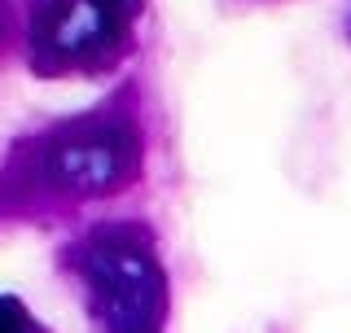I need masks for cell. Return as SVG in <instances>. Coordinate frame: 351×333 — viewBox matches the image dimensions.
<instances>
[{
    "label": "cell",
    "mask_w": 351,
    "mask_h": 333,
    "mask_svg": "<svg viewBox=\"0 0 351 333\" xmlns=\"http://www.w3.org/2000/svg\"><path fill=\"white\" fill-rule=\"evenodd\" d=\"M0 333H44V325L18 303V298L0 294Z\"/></svg>",
    "instance_id": "277c9868"
},
{
    "label": "cell",
    "mask_w": 351,
    "mask_h": 333,
    "mask_svg": "<svg viewBox=\"0 0 351 333\" xmlns=\"http://www.w3.org/2000/svg\"><path fill=\"white\" fill-rule=\"evenodd\" d=\"M141 0H36L31 66L40 75L110 71L136 40Z\"/></svg>",
    "instance_id": "3957f363"
},
{
    "label": "cell",
    "mask_w": 351,
    "mask_h": 333,
    "mask_svg": "<svg viewBox=\"0 0 351 333\" xmlns=\"http://www.w3.org/2000/svg\"><path fill=\"white\" fill-rule=\"evenodd\" d=\"M0 36H5V14H0Z\"/></svg>",
    "instance_id": "5b68a950"
},
{
    "label": "cell",
    "mask_w": 351,
    "mask_h": 333,
    "mask_svg": "<svg viewBox=\"0 0 351 333\" xmlns=\"http://www.w3.org/2000/svg\"><path fill=\"white\" fill-rule=\"evenodd\" d=\"M75 268L101 333H167V272L141 224L93 228L75 246Z\"/></svg>",
    "instance_id": "7a4b0ae2"
},
{
    "label": "cell",
    "mask_w": 351,
    "mask_h": 333,
    "mask_svg": "<svg viewBox=\"0 0 351 333\" xmlns=\"http://www.w3.org/2000/svg\"><path fill=\"white\" fill-rule=\"evenodd\" d=\"M141 127L123 106H106L49 127L18 153V180L58 202H97L141 175Z\"/></svg>",
    "instance_id": "6da1fadb"
}]
</instances>
